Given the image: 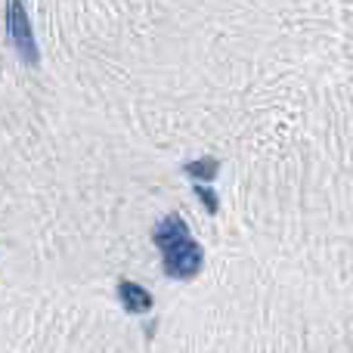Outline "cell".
I'll use <instances>...</instances> for the list:
<instances>
[{
	"label": "cell",
	"mask_w": 353,
	"mask_h": 353,
	"mask_svg": "<svg viewBox=\"0 0 353 353\" xmlns=\"http://www.w3.org/2000/svg\"><path fill=\"white\" fill-rule=\"evenodd\" d=\"M152 242L161 251V270H165L168 279L189 282L205 267V251L192 239V232H189L186 220L180 214H168L165 220L155 223Z\"/></svg>",
	"instance_id": "6da1fadb"
},
{
	"label": "cell",
	"mask_w": 353,
	"mask_h": 353,
	"mask_svg": "<svg viewBox=\"0 0 353 353\" xmlns=\"http://www.w3.org/2000/svg\"><path fill=\"white\" fill-rule=\"evenodd\" d=\"M6 34H10V43L16 50V56L25 62V65H41V50H37V37L34 28H31L28 10H25L22 0H10L6 3Z\"/></svg>",
	"instance_id": "7a4b0ae2"
},
{
	"label": "cell",
	"mask_w": 353,
	"mask_h": 353,
	"mask_svg": "<svg viewBox=\"0 0 353 353\" xmlns=\"http://www.w3.org/2000/svg\"><path fill=\"white\" fill-rule=\"evenodd\" d=\"M118 301H121L124 313H130V316H143V313H149L155 307V298L134 279L118 282Z\"/></svg>",
	"instance_id": "3957f363"
},
{
	"label": "cell",
	"mask_w": 353,
	"mask_h": 353,
	"mask_svg": "<svg viewBox=\"0 0 353 353\" xmlns=\"http://www.w3.org/2000/svg\"><path fill=\"white\" fill-rule=\"evenodd\" d=\"M183 174L192 176V180H199V183H208V180H214V176L220 174V161L211 159V155H205V159L186 161V165H183Z\"/></svg>",
	"instance_id": "277c9868"
},
{
	"label": "cell",
	"mask_w": 353,
	"mask_h": 353,
	"mask_svg": "<svg viewBox=\"0 0 353 353\" xmlns=\"http://www.w3.org/2000/svg\"><path fill=\"white\" fill-rule=\"evenodd\" d=\"M195 199L201 201V208H205L208 214H217L220 211V199H217V192L214 189H208V183H195Z\"/></svg>",
	"instance_id": "5b68a950"
}]
</instances>
